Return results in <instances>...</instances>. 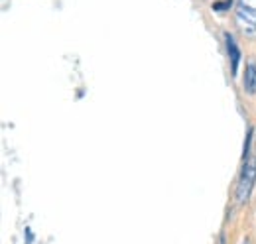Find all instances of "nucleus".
<instances>
[{
  "mask_svg": "<svg viewBox=\"0 0 256 244\" xmlns=\"http://www.w3.org/2000/svg\"><path fill=\"white\" fill-rule=\"evenodd\" d=\"M254 183H256V160L254 158H246L244 160V166L240 170L238 183H236V201L238 203H246L248 201Z\"/></svg>",
  "mask_w": 256,
  "mask_h": 244,
  "instance_id": "1",
  "label": "nucleus"
},
{
  "mask_svg": "<svg viewBox=\"0 0 256 244\" xmlns=\"http://www.w3.org/2000/svg\"><path fill=\"white\" fill-rule=\"evenodd\" d=\"M244 92H248V94H254L256 92V63L254 61H250L248 65H246V71H244Z\"/></svg>",
  "mask_w": 256,
  "mask_h": 244,
  "instance_id": "4",
  "label": "nucleus"
},
{
  "mask_svg": "<svg viewBox=\"0 0 256 244\" xmlns=\"http://www.w3.org/2000/svg\"><path fill=\"white\" fill-rule=\"evenodd\" d=\"M224 44H226V54H228V61H230V73L236 75L238 73V61H240V50H238L236 40L230 32H224Z\"/></svg>",
  "mask_w": 256,
  "mask_h": 244,
  "instance_id": "3",
  "label": "nucleus"
},
{
  "mask_svg": "<svg viewBox=\"0 0 256 244\" xmlns=\"http://www.w3.org/2000/svg\"><path fill=\"white\" fill-rule=\"evenodd\" d=\"M242 244H248V240H246V242H242Z\"/></svg>",
  "mask_w": 256,
  "mask_h": 244,
  "instance_id": "7",
  "label": "nucleus"
},
{
  "mask_svg": "<svg viewBox=\"0 0 256 244\" xmlns=\"http://www.w3.org/2000/svg\"><path fill=\"white\" fill-rule=\"evenodd\" d=\"M230 4H232V0H219V2H213V10H215V12H223L226 8H230Z\"/></svg>",
  "mask_w": 256,
  "mask_h": 244,
  "instance_id": "5",
  "label": "nucleus"
},
{
  "mask_svg": "<svg viewBox=\"0 0 256 244\" xmlns=\"http://www.w3.org/2000/svg\"><path fill=\"white\" fill-rule=\"evenodd\" d=\"M236 22L246 36H256V8L244 4L242 0H238V4H236Z\"/></svg>",
  "mask_w": 256,
  "mask_h": 244,
  "instance_id": "2",
  "label": "nucleus"
},
{
  "mask_svg": "<svg viewBox=\"0 0 256 244\" xmlns=\"http://www.w3.org/2000/svg\"><path fill=\"white\" fill-rule=\"evenodd\" d=\"M24 238H26V244H32L34 242V234H32V230L26 226V230H24Z\"/></svg>",
  "mask_w": 256,
  "mask_h": 244,
  "instance_id": "6",
  "label": "nucleus"
}]
</instances>
